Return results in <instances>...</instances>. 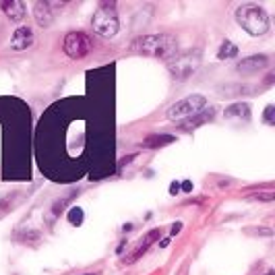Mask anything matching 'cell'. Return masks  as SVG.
Returning <instances> with one entry per match:
<instances>
[{
    "instance_id": "6da1fadb",
    "label": "cell",
    "mask_w": 275,
    "mask_h": 275,
    "mask_svg": "<svg viewBox=\"0 0 275 275\" xmlns=\"http://www.w3.org/2000/svg\"><path fill=\"white\" fill-rule=\"evenodd\" d=\"M133 50L145 56H157V58H174L178 50V42L168 34H151L141 35L133 44Z\"/></svg>"
},
{
    "instance_id": "7a4b0ae2",
    "label": "cell",
    "mask_w": 275,
    "mask_h": 275,
    "mask_svg": "<svg viewBox=\"0 0 275 275\" xmlns=\"http://www.w3.org/2000/svg\"><path fill=\"white\" fill-rule=\"evenodd\" d=\"M236 21L242 29H246L255 37H261L269 31V15L258 4H242L236 11Z\"/></svg>"
},
{
    "instance_id": "3957f363",
    "label": "cell",
    "mask_w": 275,
    "mask_h": 275,
    "mask_svg": "<svg viewBox=\"0 0 275 275\" xmlns=\"http://www.w3.org/2000/svg\"><path fill=\"white\" fill-rule=\"evenodd\" d=\"M114 2H102L98 6V11L93 13V19H91V25L93 31L102 37H114L120 29V23L116 17V11H114Z\"/></svg>"
},
{
    "instance_id": "277c9868",
    "label": "cell",
    "mask_w": 275,
    "mask_h": 275,
    "mask_svg": "<svg viewBox=\"0 0 275 275\" xmlns=\"http://www.w3.org/2000/svg\"><path fill=\"white\" fill-rule=\"evenodd\" d=\"M205 103H207V100L203 98V95H199V93L197 95H189V98L180 100L168 110V118L172 120V122H184V120L197 116L199 112H203Z\"/></svg>"
},
{
    "instance_id": "5b68a950",
    "label": "cell",
    "mask_w": 275,
    "mask_h": 275,
    "mask_svg": "<svg viewBox=\"0 0 275 275\" xmlns=\"http://www.w3.org/2000/svg\"><path fill=\"white\" fill-rule=\"evenodd\" d=\"M201 64V56L199 52H184L180 56H174L170 60V72L176 77V79H189L190 75H195L197 69Z\"/></svg>"
},
{
    "instance_id": "8992f818",
    "label": "cell",
    "mask_w": 275,
    "mask_h": 275,
    "mask_svg": "<svg viewBox=\"0 0 275 275\" xmlns=\"http://www.w3.org/2000/svg\"><path fill=\"white\" fill-rule=\"evenodd\" d=\"M91 52V39L83 31H70L64 37V54L72 60H81Z\"/></svg>"
},
{
    "instance_id": "52a82bcc",
    "label": "cell",
    "mask_w": 275,
    "mask_h": 275,
    "mask_svg": "<svg viewBox=\"0 0 275 275\" xmlns=\"http://www.w3.org/2000/svg\"><path fill=\"white\" fill-rule=\"evenodd\" d=\"M159 236H161V230H151V232H147V234H145V236L133 246L131 253H128V255L122 258V263H124V265H133L135 261H139V258L149 250V246L153 244V242L159 240Z\"/></svg>"
},
{
    "instance_id": "ba28073f",
    "label": "cell",
    "mask_w": 275,
    "mask_h": 275,
    "mask_svg": "<svg viewBox=\"0 0 275 275\" xmlns=\"http://www.w3.org/2000/svg\"><path fill=\"white\" fill-rule=\"evenodd\" d=\"M267 67H269V58L261 54V56H248V58H244L236 67V70L240 75H257V72H261Z\"/></svg>"
},
{
    "instance_id": "9c48e42d",
    "label": "cell",
    "mask_w": 275,
    "mask_h": 275,
    "mask_svg": "<svg viewBox=\"0 0 275 275\" xmlns=\"http://www.w3.org/2000/svg\"><path fill=\"white\" fill-rule=\"evenodd\" d=\"M34 44V29L31 27H19L11 37V48L15 52H23Z\"/></svg>"
},
{
    "instance_id": "30bf717a",
    "label": "cell",
    "mask_w": 275,
    "mask_h": 275,
    "mask_svg": "<svg viewBox=\"0 0 275 275\" xmlns=\"http://www.w3.org/2000/svg\"><path fill=\"white\" fill-rule=\"evenodd\" d=\"M34 19L39 27H50L54 21V4L50 2H35L34 6Z\"/></svg>"
},
{
    "instance_id": "8fae6325",
    "label": "cell",
    "mask_w": 275,
    "mask_h": 275,
    "mask_svg": "<svg viewBox=\"0 0 275 275\" xmlns=\"http://www.w3.org/2000/svg\"><path fill=\"white\" fill-rule=\"evenodd\" d=\"M23 192L21 190H11V192H2L0 195V217H4L6 213H11L13 209H17L23 203Z\"/></svg>"
},
{
    "instance_id": "7c38bea8",
    "label": "cell",
    "mask_w": 275,
    "mask_h": 275,
    "mask_svg": "<svg viewBox=\"0 0 275 275\" xmlns=\"http://www.w3.org/2000/svg\"><path fill=\"white\" fill-rule=\"evenodd\" d=\"M0 6H2L4 15L11 21H21L23 17H25V4H23L21 0H4Z\"/></svg>"
},
{
    "instance_id": "4fadbf2b",
    "label": "cell",
    "mask_w": 275,
    "mask_h": 275,
    "mask_svg": "<svg viewBox=\"0 0 275 275\" xmlns=\"http://www.w3.org/2000/svg\"><path fill=\"white\" fill-rule=\"evenodd\" d=\"M225 118H238V120H246L250 118V108H248V103L244 102H236V103H232V106L225 110Z\"/></svg>"
},
{
    "instance_id": "5bb4252c",
    "label": "cell",
    "mask_w": 275,
    "mask_h": 275,
    "mask_svg": "<svg viewBox=\"0 0 275 275\" xmlns=\"http://www.w3.org/2000/svg\"><path fill=\"white\" fill-rule=\"evenodd\" d=\"M174 141H176V137H172V135H149L147 139L143 141V145L147 149H159V147L170 145V143H174Z\"/></svg>"
},
{
    "instance_id": "9a60e30c",
    "label": "cell",
    "mask_w": 275,
    "mask_h": 275,
    "mask_svg": "<svg viewBox=\"0 0 275 275\" xmlns=\"http://www.w3.org/2000/svg\"><path fill=\"white\" fill-rule=\"evenodd\" d=\"M236 54H238V46L232 44L230 39H225V42H222V46H220L217 58H220V60H230V58H234Z\"/></svg>"
},
{
    "instance_id": "2e32d148",
    "label": "cell",
    "mask_w": 275,
    "mask_h": 275,
    "mask_svg": "<svg viewBox=\"0 0 275 275\" xmlns=\"http://www.w3.org/2000/svg\"><path fill=\"white\" fill-rule=\"evenodd\" d=\"M211 116H213V110H209V112H199L197 116H192V118H189V120H184L182 126H184V128H195V126H199V124L207 122V120H211Z\"/></svg>"
},
{
    "instance_id": "e0dca14e",
    "label": "cell",
    "mask_w": 275,
    "mask_h": 275,
    "mask_svg": "<svg viewBox=\"0 0 275 275\" xmlns=\"http://www.w3.org/2000/svg\"><path fill=\"white\" fill-rule=\"evenodd\" d=\"M39 232L37 230H25V232H17V240H21L23 244H29V246H35L39 242Z\"/></svg>"
},
{
    "instance_id": "ac0fdd59",
    "label": "cell",
    "mask_w": 275,
    "mask_h": 275,
    "mask_svg": "<svg viewBox=\"0 0 275 275\" xmlns=\"http://www.w3.org/2000/svg\"><path fill=\"white\" fill-rule=\"evenodd\" d=\"M69 220H70L72 225H79L81 222H83V211H81L79 207H72L69 211Z\"/></svg>"
},
{
    "instance_id": "d6986e66",
    "label": "cell",
    "mask_w": 275,
    "mask_h": 275,
    "mask_svg": "<svg viewBox=\"0 0 275 275\" xmlns=\"http://www.w3.org/2000/svg\"><path fill=\"white\" fill-rule=\"evenodd\" d=\"M273 112H275L273 106H269V108L265 110V122H267V124H273V122H275V120H273Z\"/></svg>"
},
{
    "instance_id": "ffe728a7",
    "label": "cell",
    "mask_w": 275,
    "mask_h": 275,
    "mask_svg": "<svg viewBox=\"0 0 275 275\" xmlns=\"http://www.w3.org/2000/svg\"><path fill=\"white\" fill-rule=\"evenodd\" d=\"M250 199H255V201H273L275 195H273V192H265V195H255V197H250Z\"/></svg>"
},
{
    "instance_id": "44dd1931",
    "label": "cell",
    "mask_w": 275,
    "mask_h": 275,
    "mask_svg": "<svg viewBox=\"0 0 275 275\" xmlns=\"http://www.w3.org/2000/svg\"><path fill=\"white\" fill-rule=\"evenodd\" d=\"M180 228H182V223H174V225H172V232H170V234H172V236H176V234L180 232Z\"/></svg>"
},
{
    "instance_id": "7402d4cb",
    "label": "cell",
    "mask_w": 275,
    "mask_h": 275,
    "mask_svg": "<svg viewBox=\"0 0 275 275\" xmlns=\"http://www.w3.org/2000/svg\"><path fill=\"white\" fill-rule=\"evenodd\" d=\"M265 275H275V273H273V271H269V273H265Z\"/></svg>"
}]
</instances>
